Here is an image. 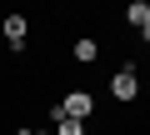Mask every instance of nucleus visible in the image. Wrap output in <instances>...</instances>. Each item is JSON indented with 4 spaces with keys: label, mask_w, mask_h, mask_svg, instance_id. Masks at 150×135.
<instances>
[{
    "label": "nucleus",
    "mask_w": 150,
    "mask_h": 135,
    "mask_svg": "<svg viewBox=\"0 0 150 135\" xmlns=\"http://www.w3.org/2000/svg\"><path fill=\"white\" fill-rule=\"evenodd\" d=\"M55 115H65V120H80V125H85V120H90V90H70V95L60 100V110H55Z\"/></svg>",
    "instance_id": "f257e3e1"
},
{
    "label": "nucleus",
    "mask_w": 150,
    "mask_h": 135,
    "mask_svg": "<svg viewBox=\"0 0 150 135\" xmlns=\"http://www.w3.org/2000/svg\"><path fill=\"white\" fill-rule=\"evenodd\" d=\"M0 35L10 40V50H20V45H25V35H30L25 15H5V20H0Z\"/></svg>",
    "instance_id": "f03ea898"
},
{
    "label": "nucleus",
    "mask_w": 150,
    "mask_h": 135,
    "mask_svg": "<svg viewBox=\"0 0 150 135\" xmlns=\"http://www.w3.org/2000/svg\"><path fill=\"white\" fill-rule=\"evenodd\" d=\"M110 90H115V100H135V95H140V80H135V70H115Z\"/></svg>",
    "instance_id": "7ed1b4c3"
},
{
    "label": "nucleus",
    "mask_w": 150,
    "mask_h": 135,
    "mask_svg": "<svg viewBox=\"0 0 150 135\" xmlns=\"http://www.w3.org/2000/svg\"><path fill=\"white\" fill-rule=\"evenodd\" d=\"M75 60H80V65H95V60H100L95 40H75Z\"/></svg>",
    "instance_id": "20e7f679"
},
{
    "label": "nucleus",
    "mask_w": 150,
    "mask_h": 135,
    "mask_svg": "<svg viewBox=\"0 0 150 135\" xmlns=\"http://www.w3.org/2000/svg\"><path fill=\"white\" fill-rule=\"evenodd\" d=\"M125 15H130V25H140V30L150 25V5H145V0H130V10H125Z\"/></svg>",
    "instance_id": "39448f33"
},
{
    "label": "nucleus",
    "mask_w": 150,
    "mask_h": 135,
    "mask_svg": "<svg viewBox=\"0 0 150 135\" xmlns=\"http://www.w3.org/2000/svg\"><path fill=\"white\" fill-rule=\"evenodd\" d=\"M55 135H85V125H80V120H65V115H55Z\"/></svg>",
    "instance_id": "423d86ee"
},
{
    "label": "nucleus",
    "mask_w": 150,
    "mask_h": 135,
    "mask_svg": "<svg viewBox=\"0 0 150 135\" xmlns=\"http://www.w3.org/2000/svg\"><path fill=\"white\" fill-rule=\"evenodd\" d=\"M20 135H40V130H20Z\"/></svg>",
    "instance_id": "0eeeda50"
}]
</instances>
